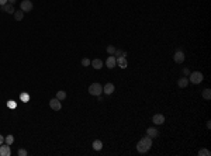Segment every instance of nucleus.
Returning a JSON list of instances; mask_svg holds the SVG:
<instances>
[{"mask_svg":"<svg viewBox=\"0 0 211 156\" xmlns=\"http://www.w3.org/2000/svg\"><path fill=\"white\" fill-rule=\"evenodd\" d=\"M151 146H152V138H149L148 135L144 137L142 139H139V142L137 143V151L139 152V153H146L149 149H151Z\"/></svg>","mask_w":211,"mask_h":156,"instance_id":"nucleus-1","label":"nucleus"},{"mask_svg":"<svg viewBox=\"0 0 211 156\" xmlns=\"http://www.w3.org/2000/svg\"><path fill=\"white\" fill-rule=\"evenodd\" d=\"M101 91H103V87L100 83H92L90 86H89V93L92 94V96H100L101 94Z\"/></svg>","mask_w":211,"mask_h":156,"instance_id":"nucleus-2","label":"nucleus"},{"mask_svg":"<svg viewBox=\"0 0 211 156\" xmlns=\"http://www.w3.org/2000/svg\"><path fill=\"white\" fill-rule=\"evenodd\" d=\"M203 79H204V76H203L201 72H193L189 77V82H192L193 85H198V83L203 82Z\"/></svg>","mask_w":211,"mask_h":156,"instance_id":"nucleus-3","label":"nucleus"},{"mask_svg":"<svg viewBox=\"0 0 211 156\" xmlns=\"http://www.w3.org/2000/svg\"><path fill=\"white\" fill-rule=\"evenodd\" d=\"M20 7H21V10L24 11V13H28V11H31L33 10V3H31V0H23L21 1V4H20Z\"/></svg>","mask_w":211,"mask_h":156,"instance_id":"nucleus-4","label":"nucleus"},{"mask_svg":"<svg viewBox=\"0 0 211 156\" xmlns=\"http://www.w3.org/2000/svg\"><path fill=\"white\" fill-rule=\"evenodd\" d=\"M49 107H51L54 111H59V110L62 108L61 100H58L56 97H55V99H51V100H49Z\"/></svg>","mask_w":211,"mask_h":156,"instance_id":"nucleus-5","label":"nucleus"},{"mask_svg":"<svg viewBox=\"0 0 211 156\" xmlns=\"http://www.w3.org/2000/svg\"><path fill=\"white\" fill-rule=\"evenodd\" d=\"M11 155V149L10 145H7L6 142L0 145V156H10Z\"/></svg>","mask_w":211,"mask_h":156,"instance_id":"nucleus-6","label":"nucleus"},{"mask_svg":"<svg viewBox=\"0 0 211 156\" xmlns=\"http://www.w3.org/2000/svg\"><path fill=\"white\" fill-rule=\"evenodd\" d=\"M146 135L149 137V138H158V135H159V131L155 128V127H149L148 129H146Z\"/></svg>","mask_w":211,"mask_h":156,"instance_id":"nucleus-7","label":"nucleus"},{"mask_svg":"<svg viewBox=\"0 0 211 156\" xmlns=\"http://www.w3.org/2000/svg\"><path fill=\"white\" fill-rule=\"evenodd\" d=\"M152 121L156 125H162V124H165V115L163 114H155L152 117Z\"/></svg>","mask_w":211,"mask_h":156,"instance_id":"nucleus-8","label":"nucleus"},{"mask_svg":"<svg viewBox=\"0 0 211 156\" xmlns=\"http://www.w3.org/2000/svg\"><path fill=\"white\" fill-rule=\"evenodd\" d=\"M1 10H3L4 13H7V14H14V11H16L11 3H6V4H3V6H1Z\"/></svg>","mask_w":211,"mask_h":156,"instance_id":"nucleus-9","label":"nucleus"},{"mask_svg":"<svg viewBox=\"0 0 211 156\" xmlns=\"http://www.w3.org/2000/svg\"><path fill=\"white\" fill-rule=\"evenodd\" d=\"M117 65V61H115V56L114 55H110L109 58H107V61H106V66L109 68V69H113L114 66Z\"/></svg>","mask_w":211,"mask_h":156,"instance_id":"nucleus-10","label":"nucleus"},{"mask_svg":"<svg viewBox=\"0 0 211 156\" xmlns=\"http://www.w3.org/2000/svg\"><path fill=\"white\" fill-rule=\"evenodd\" d=\"M115 61H117V65L120 68H123V69H125L128 66V62H127L125 56H118V58H115Z\"/></svg>","mask_w":211,"mask_h":156,"instance_id":"nucleus-11","label":"nucleus"},{"mask_svg":"<svg viewBox=\"0 0 211 156\" xmlns=\"http://www.w3.org/2000/svg\"><path fill=\"white\" fill-rule=\"evenodd\" d=\"M173 59H175L176 63H183V62H184V53L182 51H178L173 55Z\"/></svg>","mask_w":211,"mask_h":156,"instance_id":"nucleus-12","label":"nucleus"},{"mask_svg":"<svg viewBox=\"0 0 211 156\" xmlns=\"http://www.w3.org/2000/svg\"><path fill=\"white\" fill-rule=\"evenodd\" d=\"M92 66L94 68V69H101V66H103V61L100 59V58H96V59H93L92 62Z\"/></svg>","mask_w":211,"mask_h":156,"instance_id":"nucleus-13","label":"nucleus"},{"mask_svg":"<svg viewBox=\"0 0 211 156\" xmlns=\"http://www.w3.org/2000/svg\"><path fill=\"white\" fill-rule=\"evenodd\" d=\"M103 91L106 93V94H111L114 91V85L113 83H107V85H104L103 86Z\"/></svg>","mask_w":211,"mask_h":156,"instance_id":"nucleus-14","label":"nucleus"},{"mask_svg":"<svg viewBox=\"0 0 211 156\" xmlns=\"http://www.w3.org/2000/svg\"><path fill=\"white\" fill-rule=\"evenodd\" d=\"M92 146H93L94 151H101V149H103V142H101L100 139H96V141H93Z\"/></svg>","mask_w":211,"mask_h":156,"instance_id":"nucleus-15","label":"nucleus"},{"mask_svg":"<svg viewBox=\"0 0 211 156\" xmlns=\"http://www.w3.org/2000/svg\"><path fill=\"white\" fill-rule=\"evenodd\" d=\"M178 85H179V87H182V89L187 87V85H189V77H180L178 80Z\"/></svg>","mask_w":211,"mask_h":156,"instance_id":"nucleus-16","label":"nucleus"},{"mask_svg":"<svg viewBox=\"0 0 211 156\" xmlns=\"http://www.w3.org/2000/svg\"><path fill=\"white\" fill-rule=\"evenodd\" d=\"M56 99H58V100H61V101H62V100H65V99H66V93L64 91V90L56 91Z\"/></svg>","mask_w":211,"mask_h":156,"instance_id":"nucleus-17","label":"nucleus"},{"mask_svg":"<svg viewBox=\"0 0 211 156\" xmlns=\"http://www.w3.org/2000/svg\"><path fill=\"white\" fill-rule=\"evenodd\" d=\"M24 17V11L23 10H20V11H14V18H16L17 21H21Z\"/></svg>","mask_w":211,"mask_h":156,"instance_id":"nucleus-18","label":"nucleus"},{"mask_svg":"<svg viewBox=\"0 0 211 156\" xmlns=\"http://www.w3.org/2000/svg\"><path fill=\"white\" fill-rule=\"evenodd\" d=\"M203 97H204L206 100H210L211 99V90L210 89H204V90H203Z\"/></svg>","mask_w":211,"mask_h":156,"instance_id":"nucleus-19","label":"nucleus"},{"mask_svg":"<svg viewBox=\"0 0 211 156\" xmlns=\"http://www.w3.org/2000/svg\"><path fill=\"white\" fill-rule=\"evenodd\" d=\"M4 142H6L7 145H10V146H11V145H13V142H14V137H13V135H7V137L4 138Z\"/></svg>","mask_w":211,"mask_h":156,"instance_id":"nucleus-20","label":"nucleus"},{"mask_svg":"<svg viewBox=\"0 0 211 156\" xmlns=\"http://www.w3.org/2000/svg\"><path fill=\"white\" fill-rule=\"evenodd\" d=\"M198 155L200 156H210L211 152L208 149H200V151H198Z\"/></svg>","mask_w":211,"mask_h":156,"instance_id":"nucleus-21","label":"nucleus"},{"mask_svg":"<svg viewBox=\"0 0 211 156\" xmlns=\"http://www.w3.org/2000/svg\"><path fill=\"white\" fill-rule=\"evenodd\" d=\"M114 56H115V58H118V56H127V53H125V52H123L121 49H115V52H114Z\"/></svg>","mask_w":211,"mask_h":156,"instance_id":"nucleus-22","label":"nucleus"},{"mask_svg":"<svg viewBox=\"0 0 211 156\" xmlns=\"http://www.w3.org/2000/svg\"><path fill=\"white\" fill-rule=\"evenodd\" d=\"M82 65H83V66H90V59L83 58V59H82Z\"/></svg>","mask_w":211,"mask_h":156,"instance_id":"nucleus-23","label":"nucleus"},{"mask_svg":"<svg viewBox=\"0 0 211 156\" xmlns=\"http://www.w3.org/2000/svg\"><path fill=\"white\" fill-rule=\"evenodd\" d=\"M107 52H109L110 55H114V52H115V48H114L113 45H109V47H107Z\"/></svg>","mask_w":211,"mask_h":156,"instance_id":"nucleus-24","label":"nucleus"},{"mask_svg":"<svg viewBox=\"0 0 211 156\" xmlns=\"http://www.w3.org/2000/svg\"><path fill=\"white\" fill-rule=\"evenodd\" d=\"M27 155H28V152L25 149H20L18 151V156H27Z\"/></svg>","mask_w":211,"mask_h":156,"instance_id":"nucleus-25","label":"nucleus"},{"mask_svg":"<svg viewBox=\"0 0 211 156\" xmlns=\"http://www.w3.org/2000/svg\"><path fill=\"white\" fill-rule=\"evenodd\" d=\"M21 100H28V94H21Z\"/></svg>","mask_w":211,"mask_h":156,"instance_id":"nucleus-26","label":"nucleus"},{"mask_svg":"<svg viewBox=\"0 0 211 156\" xmlns=\"http://www.w3.org/2000/svg\"><path fill=\"white\" fill-rule=\"evenodd\" d=\"M1 143H4V137H3V135H0V145H1Z\"/></svg>","mask_w":211,"mask_h":156,"instance_id":"nucleus-27","label":"nucleus"},{"mask_svg":"<svg viewBox=\"0 0 211 156\" xmlns=\"http://www.w3.org/2000/svg\"><path fill=\"white\" fill-rule=\"evenodd\" d=\"M9 0H0V6H3V4H6Z\"/></svg>","mask_w":211,"mask_h":156,"instance_id":"nucleus-28","label":"nucleus"},{"mask_svg":"<svg viewBox=\"0 0 211 156\" xmlns=\"http://www.w3.org/2000/svg\"><path fill=\"white\" fill-rule=\"evenodd\" d=\"M9 107H16V103H11V101H9Z\"/></svg>","mask_w":211,"mask_h":156,"instance_id":"nucleus-29","label":"nucleus"},{"mask_svg":"<svg viewBox=\"0 0 211 156\" xmlns=\"http://www.w3.org/2000/svg\"><path fill=\"white\" fill-rule=\"evenodd\" d=\"M183 73H184V75H189L190 72H189V69H183Z\"/></svg>","mask_w":211,"mask_h":156,"instance_id":"nucleus-30","label":"nucleus"},{"mask_svg":"<svg viewBox=\"0 0 211 156\" xmlns=\"http://www.w3.org/2000/svg\"><path fill=\"white\" fill-rule=\"evenodd\" d=\"M9 3H11V4H14V3H16V0H9Z\"/></svg>","mask_w":211,"mask_h":156,"instance_id":"nucleus-31","label":"nucleus"}]
</instances>
